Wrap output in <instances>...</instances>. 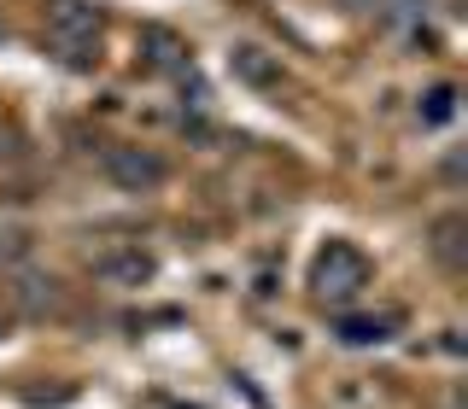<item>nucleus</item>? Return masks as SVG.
Returning a JSON list of instances; mask_svg holds the SVG:
<instances>
[{
	"instance_id": "f257e3e1",
	"label": "nucleus",
	"mask_w": 468,
	"mask_h": 409,
	"mask_svg": "<svg viewBox=\"0 0 468 409\" xmlns=\"http://www.w3.org/2000/svg\"><path fill=\"white\" fill-rule=\"evenodd\" d=\"M369 281H375V269H369V257H363L351 240H328L311 257V299L322 304V310H346V304H357L363 292H369Z\"/></svg>"
},
{
	"instance_id": "f03ea898",
	"label": "nucleus",
	"mask_w": 468,
	"mask_h": 409,
	"mask_svg": "<svg viewBox=\"0 0 468 409\" xmlns=\"http://www.w3.org/2000/svg\"><path fill=\"white\" fill-rule=\"evenodd\" d=\"M48 36L65 65L88 70L94 65V47H100V6L94 0H48Z\"/></svg>"
},
{
	"instance_id": "7ed1b4c3",
	"label": "nucleus",
	"mask_w": 468,
	"mask_h": 409,
	"mask_svg": "<svg viewBox=\"0 0 468 409\" xmlns=\"http://www.w3.org/2000/svg\"><path fill=\"white\" fill-rule=\"evenodd\" d=\"M100 170H106V182L117 187V194H153V187L170 182V164L153 152V146H106V158H100Z\"/></svg>"
},
{
	"instance_id": "20e7f679",
	"label": "nucleus",
	"mask_w": 468,
	"mask_h": 409,
	"mask_svg": "<svg viewBox=\"0 0 468 409\" xmlns=\"http://www.w3.org/2000/svg\"><path fill=\"white\" fill-rule=\"evenodd\" d=\"M428 252H433V263H439L445 275H463V269H468V216H463V211L433 216V228H428Z\"/></svg>"
},
{
	"instance_id": "39448f33",
	"label": "nucleus",
	"mask_w": 468,
	"mask_h": 409,
	"mask_svg": "<svg viewBox=\"0 0 468 409\" xmlns=\"http://www.w3.org/2000/svg\"><path fill=\"white\" fill-rule=\"evenodd\" d=\"M94 275L106 287H146L158 275V263H153V252H141V246H112V252L94 257Z\"/></svg>"
},
{
	"instance_id": "423d86ee",
	"label": "nucleus",
	"mask_w": 468,
	"mask_h": 409,
	"mask_svg": "<svg viewBox=\"0 0 468 409\" xmlns=\"http://www.w3.org/2000/svg\"><path fill=\"white\" fill-rule=\"evenodd\" d=\"M6 299H12V310H24V316H48V310H58V281L41 275V269H18L6 281Z\"/></svg>"
},
{
	"instance_id": "0eeeda50",
	"label": "nucleus",
	"mask_w": 468,
	"mask_h": 409,
	"mask_svg": "<svg viewBox=\"0 0 468 409\" xmlns=\"http://www.w3.org/2000/svg\"><path fill=\"white\" fill-rule=\"evenodd\" d=\"M229 70L246 88H275V82H282V58H275L270 47H258V41H234V47H229Z\"/></svg>"
},
{
	"instance_id": "6e6552de",
	"label": "nucleus",
	"mask_w": 468,
	"mask_h": 409,
	"mask_svg": "<svg viewBox=\"0 0 468 409\" xmlns=\"http://www.w3.org/2000/svg\"><path fill=\"white\" fill-rule=\"evenodd\" d=\"M392 328H399V316H340V345H387Z\"/></svg>"
},
{
	"instance_id": "1a4fd4ad",
	"label": "nucleus",
	"mask_w": 468,
	"mask_h": 409,
	"mask_svg": "<svg viewBox=\"0 0 468 409\" xmlns=\"http://www.w3.org/2000/svg\"><path fill=\"white\" fill-rule=\"evenodd\" d=\"M141 53H146V65H158V70H176V65L187 58L182 36H170L165 24H146V29H141Z\"/></svg>"
},
{
	"instance_id": "9d476101",
	"label": "nucleus",
	"mask_w": 468,
	"mask_h": 409,
	"mask_svg": "<svg viewBox=\"0 0 468 409\" xmlns=\"http://www.w3.org/2000/svg\"><path fill=\"white\" fill-rule=\"evenodd\" d=\"M451 111H457V88L451 82H439L421 94V123H451Z\"/></svg>"
},
{
	"instance_id": "9b49d317",
	"label": "nucleus",
	"mask_w": 468,
	"mask_h": 409,
	"mask_svg": "<svg viewBox=\"0 0 468 409\" xmlns=\"http://www.w3.org/2000/svg\"><path fill=\"white\" fill-rule=\"evenodd\" d=\"M24 252H29V234L24 228H0V269H12Z\"/></svg>"
},
{
	"instance_id": "f8f14e48",
	"label": "nucleus",
	"mask_w": 468,
	"mask_h": 409,
	"mask_svg": "<svg viewBox=\"0 0 468 409\" xmlns=\"http://www.w3.org/2000/svg\"><path fill=\"white\" fill-rule=\"evenodd\" d=\"M0 333H6V316H0Z\"/></svg>"
}]
</instances>
